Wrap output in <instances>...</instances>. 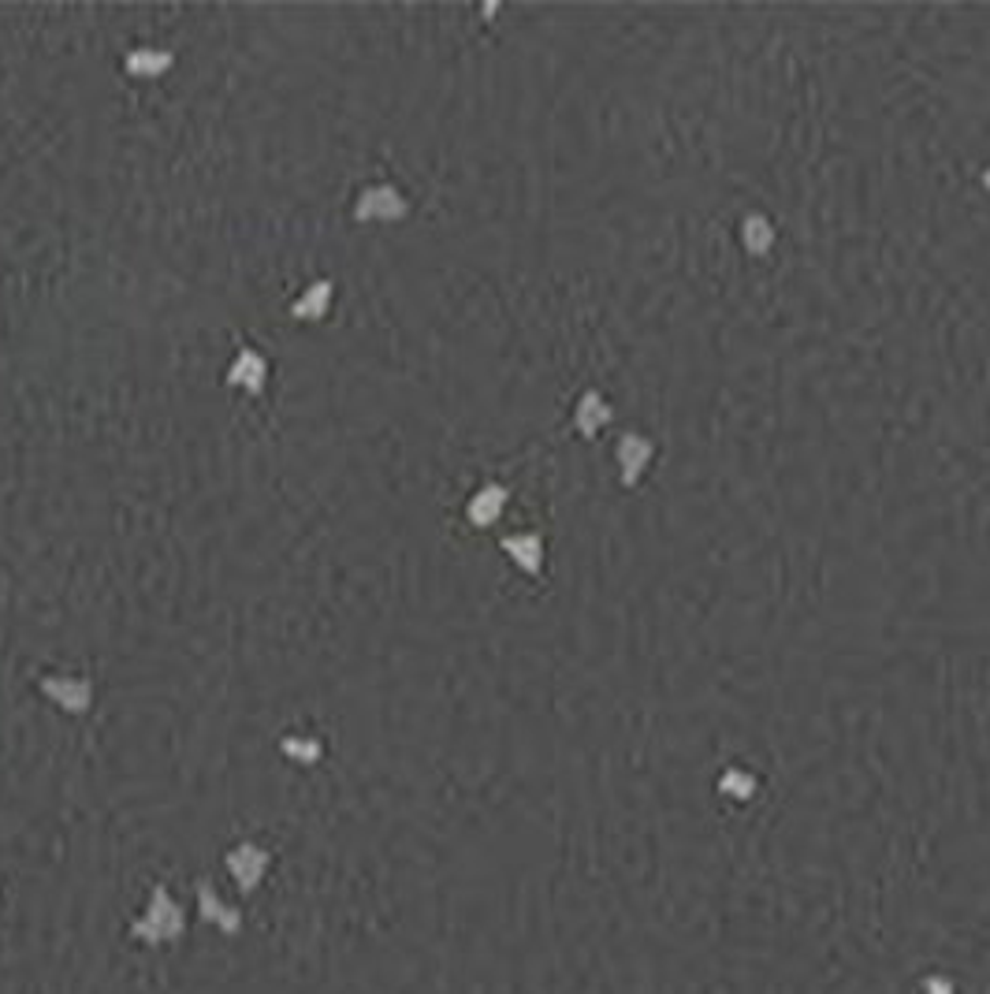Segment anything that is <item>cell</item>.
Returning a JSON list of instances; mask_svg holds the SVG:
<instances>
[{
  "label": "cell",
  "mask_w": 990,
  "mask_h": 994,
  "mask_svg": "<svg viewBox=\"0 0 990 994\" xmlns=\"http://www.w3.org/2000/svg\"><path fill=\"white\" fill-rule=\"evenodd\" d=\"M224 380L231 388H243L246 395H261L265 380H269V361H265V354H257L254 347H243L235 354V361L228 366Z\"/></svg>",
  "instance_id": "3957f363"
},
{
  "label": "cell",
  "mask_w": 990,
  "mask_h": 994,
  "mask_svg": "<svg viewBox=\"0 0 990 994\" xmlns=\"http://www.w3.org/2000/svg\"><path fill=\"white\" fill-rule=\"evenodd\" d=\"M354 220H403L406 217V198L391 183H372L362 186V194L354 198Z\"/></svg>",
  "instance_id": "6da1fadb"
},
{
  "label": "cell",
  "mask_w": 990,
  "mask_h": 994,
  "mask_svg": "<svg viewBox=\"0 0 990 994\" xmlns=\"http://www.w3.org/2000/svg\"><path fill=\"white\" fill-rule=\"evenodd\" d=\"M332 302H335V280H328V277H325V280H314V283H309V287L302 291V295L288 306V314L294 317V321L317 324V321H325V317H328Z\"/></svg>",
  "instance_id": "277c9868"
},
{
  "label": "cell",
  "mask_w": 990,
  "mask_h": 994,
  "mask_svg": "<svg viewBox=\"0 0 990 994\" xmlns=\"http://www.w3.org/2000/svg\"><path fill=\"white\" fill-rule=\"evenodd\" d=\"M175 68V52L160 46H135L123 52V71L131 78H160L164 71Z\"/></svg>",
  "instance_id": "5b68a950"
},
{
  "label": "cell",
  "mask_w": 990,
  "mask_h": 994,
  "mask_svg": "<svg viewBox=\"0 0 990 994\" xmlns=\"http://www.w3.org/2000/svg\"><path fill=\"white\" fill-rule=\"evenodd\" d=\"M38 686H41V694H46L52 704L64 708V712H86L94 700L90 678H78V674H46Z\"/></svg>",
  "instance_id": "7a4b0ae2"
}]
</instances>
